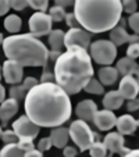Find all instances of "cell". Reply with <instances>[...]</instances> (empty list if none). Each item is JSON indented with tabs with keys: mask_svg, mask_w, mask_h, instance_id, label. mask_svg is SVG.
Here are the masks:
<instances>
[{
	"mask_svg": "<svg viewBox=\"0 0 139 157\" xmlns=\"http://www.w3.org/2000/svg\"><path fill=\"white\" fill-rule=\"evenodd\" d=\"M4 39H6V38H4V35H3V33H2V32H0V44H2V46H3V42H4Z\"/></svg>",
	"mask_w": 139,
	"mask_h": 157,
	"instance_id": "48",
	"label": "cell"
},
{
	"mask_svg": "<svg viewBox=\"0 0 139 157\" xmlns=\"http://www.w3.org/2000/svg\"><path fill=\"white\" fill-rule=\"evenodd\" d=\"M118 71L115 67H111V65H107V67H102L98 72L99 81L103 86H111L115 83V81L118 79Z\"/></svg>",
	"mask_w": 139,
	"mask_h": 157,
	"instance_id": "20",
	"label": "cell"
},
{
	"mask_svg": "<svg viewBox=\"0 0 139 157\" xmlns=\"http://www.w3.org/2000/svg\"><path fill=\"white\" fill-rule=\"evenodd\" d=\"M61 53H63V52H60V50H50V52H49V59H52V60H54V61H56V60L61 56Z\"/></svg>",
	"mask_w": 139,
	"mask_h": 157,
	"instance_id": "45",
	"label": "cell"
},
{
	"mask_svg": "<svg viewBox=\"0 0 139 157\" xmlns=\"http://www.w3.org/2000/svg\"><path fill=\"white\" fill-rule=\"evenodd\" d=\"M3 71V78L7 83L11 85H20V82L24 78V67L20 65L17 61L13 60H6L2 67Z\"/></svg>",
	"mask_w": 139,
	"mask_h": 157,
	"instance_id": "11",
	"label": "cell"
},
{
	"mask_svg": "<svg viewBox=\"0 0 139 157\" xmlns=\"http://www.w3.org/2000/svg\"><path fill=\"white\" fill-rule=\"evenodd\" d=\"M122 3V11H125L127 14H133L136 13V9H138V3H136L135 0H124L121 2Z\"/></svg>",
	"mask_w": 139,
	"mask_h": 157,
	"instance_id": "32",
	"label": "cell"
},
{
	"mask_svg": "<svg viewBox=\"0 0 139 157\" xmlns=\"http://www.w3.org/2000/svg\"><path fill=\"white\" fill-rule=\"evenodd\" d=\"M54 3H56V6H60V7H63V9H64V7L74 6L75 2H71V0H64V2H63V0H56Z\"/></svg>",
	"mask_w": 139,
	"mask_h": 157,
	"instance_id": "43",
	"label": "cell"
},
{
	"mask_svg": "<svg viewBox=\"0 0 139 157\" xmlns=\"http://www.w3.org/2000/svg\"><path fill=\"white\" fill-rule=\"evenodd\" d=\"M96 113H98V106L91 99L79 101L75 107V114L79 117V120H82L85 122H93Z\"/></svg>",
	"mask_w": 139,
	"mask_h": 157,
	"instance_id": "14",
	"label": "cell"
},
{
	"mask_svg": "<svg viewBox=\"0 0 139 157\" xmlns=\"http://www.w3.org/2000/svg\"><path fill=\"white\" fill-rule=\"evenodd\" d=\"M41 82H38V79L36 78H33V77H28V78H25V81L22 82V86L25 88V90L27 92H29L32 88H35L36 85H39Z\"/></svg>",
	"mask_w": 139,
	"mask_h": 157,
	"instance_id": "37",
	"label": "cell"
},
{
	"mask_svg": "<svg viewBox=\"0 0 139 157\" xmlns=\"http://www.w3.org/2000/svg\"><path fill=\"white\" fill-rule=\"evenodd\" d=\"M127 57L135 60L139 57V42L135 43H129V46L127 48Z\"/></svg>",
	"mask_w": 139,
	"mask_h": 157,
	"instance_id": "34",
	"label": "cell"
},
{
	"mask_svg": "<svg viewBox=\"0 0 139 157\" xmlns=\"http://www.w3.org/2000/svg\"><path fill=\"white\" fill-rule=\"evenodd\" d=\"M4 100H6V89H4V86L0 83V104L3 103Z\"/></svg>",
	"mask_w": 139,
	"mask_h": 157,
	"instance_id": "46",
	"label": "cell"
},
{
	"mask_svg": "<svg viewBox=\"0 0 139 157\" xmlns=\"http://www.w3.org/2000/svg\"><path fill=\"white\" fill-rule=\"evenodd\" d=\"M2 140H3L6 145H11V143H18V136L17 133L13 129H6L3 131V135H2Z\"/></svg>",
	"mask_w": 139,
	"mask_h": 157,
	"instance_id": "30",
	"label": "cell"
},
{
	"mask_svg": "<svg viewBox=\"0 0 139 157\" xmlns=\"http://www.w3.org/2000/svg\"><path fill=\"white\" fill-rule=\"evenodd\" d=\"M27 90H25V88L22 86V83L21 85H13L11 88H10L9 90V95L11 99H15V100H22L25 98H27Z\"/></svg>",
	"mask_w": 139,
	"mask_h": 157,
	"instance_id": "27",
	"label": "cell"
},
{
	"mask_svg": "<svg viewBox=\"0 0 139 157\" xmlns=\"http://www.w3.org/2000/svg\"><path fill=\"white\" fill-rule=\"evenodd\" d=\"M25 116L39 128H57L71 117L70 95L56 82L39 83L27 93Z\"/></svg>",
	"mask_w": 139,
	"mask_h": 157,
	"instance_id": "1",
	"label": "cell"
},
{
	"mask_svg": "<svg viewBox=\"0 0 139 157\" xmlns=\"http://www.w3.org/2000/svg\"><path fill=\"white\" fill-rule=\"evenodd\" d=\"M89 153H91V157H107L109 156L107 147L104 146L103 142H99V140H96L92 145V147L89 149Z\"/></svg>",
	"mask_w": 139,
	"mask_h": 157,
	"instance_id": "26",
	"label": "cell"
},
{
	"mask_svg": "<svg viewBox=\"0 0 139 157\" xmlns=\"http://www.w3.org/2000/svg\"><path fill=\"white\" fill-rule=\"evenodd\" d=\"M52 21L50 15L46 14V13H39L36 11L35 14L31 15L29 21H28V25H29V31L35 38H41V36H46L50 35L52 29Z\"/></svg>",
	"mask_w": 139,
	"mask_h": 157,
	"instance_id": "7",
	"label": "cell"
},
{
	"mask_svg": "<svg viewBox=\"0 0 139 157\" xmlns=\"http://www.w3.org/2000/svg\"><path fill=\"white\" fill-rule=\"evenodd\" d=\"M17 111H18V100H15V99L9 98L0 104V120H2L3 125H6L17 114Z\"/></svg>",
	"mask_w": 139,
	"mask_h": 157,
	"instance_id": "16",
	"label": "cell"
},
{
	"mask_svg": "<svg viewBox=\"0 0 139 157\" xmlns=\"http://www.w3.org/2000/svg\"><path fill=\"white\" fill-rule=\"evenodd\" d=\"M65 22H67V25L70 27V29L71 28H77L78 21H77V17H75L74 13H67V17H65Z\"/></svg>",
	"mask_w": 139,
	"mask_h": 157,
	"instance_id": "38",
	"label": "cell"
},
{
	"mask_svg": "<svg viewBox=\"0 0 139 157\" xmlns=\"http://www.w3.org/2000/svg\"><path fill=\"white\" fill-rule=\"evenodd\" d=\"M53 79H54V74L50 71V70H44L43 71V74H42V78H41V82L42 83H44V82H53Z\"/></svg>",
	"mask_w": 139,
	"mask_h": 157,
	"instance_id": "39",
	"label": "cell"
},
{
	"mask_svg": "<svg viewBox=\"0 0 139 157\" xmlns=\"http://www.w3.org/2000/svg\"><path fill=\"white\" fill-rule=\"evenodd\" d=\"M74 14L78 24L89 33L107 32L120 24L122 3L120 0H75Z\"/></svg>",
	"mask_w": 139,
	"mask_h": 157,
	"instance_id": "3",
	"label": "cell"
},
{
	"mask_svg": "<svg viewBox=\"0 0 139 157\" xmlns=\"http://www.w3.org/2000/svg\"><path fill=\"white\" fill-rule=\"evenodd\" d=\"M127 109L129 110V111H136V110H139V96L136 99H133V100L128 101Z\"/></svg>",
	"mask_w": 139,
	"mask_h": 157,
	"instance_id": "42",
	"label": "cell"
},
{
	"mask_svg": "<svg viewBox=\"0 0 139 157\" xmlns=\"http://www.w3.org/2000/svg\"><path fill=\"white\" fill-rule=\"evenodd\" d=\"M117 132H120L121 135H131L136 131L138 128V122L131 114H124L120 118H117Z\"/></svg>",
	"mask_w": 139,
	"mask_h": 157,
	"instance_id": "17",
	"label": "cell"
},
{
	"mask_svg": "<svg viewBox=\"0 0 139 157\" xmlns=\"http://www.w3.org/2000/svg\"><path fill=\"white\" fill-rule=\"evenodd\" d=\"M110 40H111L115 46H121V44L127 43V42H129V43L139 42V36L138 35H129V33L125 31V28L117 25L114 29L110 31Z\"/></svg>",
	"mask_w": 139,
	"mask_h": 157,
	"instance_id": "15",
	"label": "cell"
},
{
	"mask_svg": "<svg viewBox=\"0 0 139 157\" xmlns=\"http://www.w3.org/2000/svg\"><path fill=\"white\" fill-rule=\"evenodd\" d=\"M10 7L15 11H21V10L27 9L29 6V0H10Z\"/></svg>",
	"mask_w": 139,
	"mask_h": 157,
	"instance_id": "33",
	"label": "cell"
},
{
	"mask_svg": "<svg viewBox=\"0 0 139 157\" xmlns=\"http://www.w3.org/2000/svg\"><path fill=\"white\" fill-rule=\"evenodd\" d=\"M2 75H3V71H2V67H0V78H2Z\"/></svg>",
	"mask_w": 139,
	"mask_h": 157,
	"instance_id": "51",
	"label": "cell"
},
{
	"mask_svg": "<svg viewBox=\"0 0 139 157\" xmlns=\"http://www.w3.org/2000/svg\"><path fill=\"white\" fill-rule=\"evenodd\" d=\"M125 99L121 96V93L118 90H110L106 95L103 96V107L106 110H110V111H114V110H118L120 107L122 106Z\"/></svg>",
	"mask_w": 139,
	"mask_h": 157,
	"instance_id": "19",
	"label": "cell"
},
{
	"mask_svg": "<svg viewBox=\"0 0 139 157\" xmlns=\"http://www.w3.org/2000/svg\"><path fill=\"white\" fill-rule=\"evenodd\" d=\"M53 146V142H52V138L49 136V138H43V139H41L38 142V145H36V149H38L39 151H46V150H49V149Z\"/></svg>",
	"mask_w": 139,
	"mask_h": 157,
	"instance_id": "35",
	"label": "cell"
},
{
	"mask_svg": "<svg viewBox=\"0 0 139 157\" xmlns=\"http://www.w3.org/2000/svg\"><path fill=\"white\" fill-rule=\"evenodd\" d=\"M124 157H139V149H135V150H129Z\"/></svg>",
	"mask_w": 139,
	"mask_h": 157,
	"instance_id": "47",
	"label": "cell"
},
{
	"mask_svg": "<svg viewBox=\"0 0 139 157\" xmlns=\"http://www.w3.org/2000/svg\"><path fill=\"white\" fill-rule=\"evenodd\" d=\"M24 157H43V153H42V151H39L38 149H35V150L27 151Z\"/></svg>",
	"mask_w": 139,
	"mask_h": 157,
	"instance_id": "44",
	"label": "cell"
},
{
	"mask_svg": "<svg viewBox=\"0 0 139 157\" xmlns=\"http://www.w3.org/2000/svg\"><path fill=\"white\" fill-rule=\"evenodd\" d=\"M136 122H138V127H139V118H138V120H136Z\"/></svg>",
	"mask_w": 139,
	"mask_h": 157,
	"instance_id": "52",
	"label": "cell"
},
{
	"mask_svg": "<svg viewBox=\"0 0 139 157\" xmlns=\"http://www.w3.org/2000/svg\"><path fill=\"white\" fill-rule=\"evenodd\" d=\"M13 131L17 133L18 139H35L39 133V127L35 125L27 116H21L13 122Z\"/></svg>",
	"mask_w": 139,
	"mask_h": 157,
	"instance_id": "9",
	"label": "cell"
},
{
	"mask_svg": "<svg viewBox=\"0 0 139 157\" xmlns=\"http://www.w3.org/2000/svg\"><path fill=\"white\" fill-rule=\"evenodd\" d=\"M104 146L107 147L109 157H111L114 153L121 154L122 157L129 151V149L125 147V139L120 132H109L103 139Z\"/></svg>",
	"mask_w": 139,
	"mask_h": 157,
	"instance_id": "10",
	"label": "cell"
},
{
	"mask_svg": "<svg viewBox=\"0 0 139 157\" xmlns=\"http://www.w3.org/2000/svg\"><path fill=\"white\" fill-rule=\"evenodd\" d=\"M49 15H50L52 21H54V22H60V21L65 20L67 13H65V10L63 9V7L56 6V4H54L53 7H50V9H49Z\"/></svg>",
	"mask_w": 139,
	"mask_h": 157,
	"instance_id": "28",
	"label": "cell"
},
{
	"mask_svg": "<svg viewBox=\"0 0 139 157\" xmlns=\"http://www.w3.org/2000/svg\"><path fill=\"white\" fill-rule=\"evenodd\" d=\"M10 9L11 7H10L9 0H0V15H6Z\"/></svg>",
	"mask_w": 139,
	"mask_h": 157,
	"instance_id": "41",
	"label": "cell"
},
{
	"mask_svg": "<svg viewBox=\"0 0 139 157\" xmlns=\"http://www.w3.org/2000/svg\"><path fill=\"white\" fill-rule=\"evenodd\" d=\"M64 40H65V33L61 29H53L49 35V44H50L52 50H60L64 46Z\"/></svg>",
	"mask_w": 139,
	"mask_h": 157,
	"instance_id": "22",
	"label": "cell"
},
{
	"mask_svg": "<svg viewBox=\"0 0 139 157\" xmlns=\"http://www.w3.org/2000/svg\"><path fill=\"white\" fill-rule=\"evenodd\" d=\"M138 63L135 60L129 59V57H122L117 61L115 68L118 71V74H121L122 77H128V75H135L136 70H138Z\"/></svg>",
	"mask_w": 139,
	"mask_h": 157,
	"instance_id": "21",
	"label": "cell"
},
{
	"mask_svg": "<svg viewBox=\"0 0 139 157\" xmlns=\"http://www.w3.org/2000/svg\"><path fill=\"white\" fill-rule=\"evenodd\" d=\"M63 154L64 157H75L78 154V150L75 149V146H65L63 149Z\"/></svg>",
	"mask_w": 139,
	"mask_h": 157,
	"instance_id": "40",
	"label": "cell"
},
{
	"mask_svg": "<svg viewBox=\"0 0 139 157\" xmlns=\"http://www.w3.org/2000/svg\"><path fill=\"white\" fill-rule=\"evenodd\" d=\"M89 54H91V59L95 63L107 67V65L113 64L115 57H117V46L111 40L99 39V40L93 42L91 44Z\"/></svg>",
	"mask_w": 139,
	"mask_h": 157,
	"instance_id": "6",
	"label": "cell"
},
{
	"mask_svg": "<svg viewBox=\"0 0 139 157\" xmlns=\"http://www.w3.org/2000/svg\"><path fill=\"white\" fill-rule=\"evenodd\" d=\"M3 52L9 60L22 67H46L49 61L48 48L31 32L7 36L3 42Z\"/></svg>",
	"mask_w": 139,
	"mask_h": 157,
	"instance_id": "4",
	"label": "cell"
},
{
	"mask_svg": "<svg viewBox=\"0 0 139 157\" xmlns=\"http://www.w3.org/2000/svg\"><path fill=\"white\" fill-rule=\"evenodd\" d=\"M50 138H52V142H53L54 147L64 149L67 146L68 140H70V131L65 127L53 128L50 132Z\"/></svg>",
	"mask_w": 139,
	"mask_h": 157,
	"instance_id": "18",
	"label": "cell"
},
{
	"mask_svg": "<svg viewBox=\"0 0 139 157\" xmlns=\"http://www.w3.org/2000/svg\"><path fill=\"white\" fill-rule=\"evenodd\" d=\"M128 27H131V29L135 32V35H138L139 33V13H133V14H131L129 17H128Z\"/></svg>",
	"mask_w": 139,
	"mask_h": 157,
	"instance_id": "31",
	"label": "cell"
},
{
	"mask_svg": "<svg viewBox=\"0 0 139 157\" xmlns=\"http://www.w3.org/2000/svg\"><path fill=\"white\" fill-rule=\"evenodd\" d=\"M22 27V20L18 17L17 14H10L4 18V28L9 31L10 33H17Z\"/></svg>",
	"mask_w": 139,
	"mask_h": 157,
	"instance_id": "23",
	"label": "cell"
},
{
	"mask_svg": "<svg viewBox=\"0 0 139 157\" xmlns=\"http://www.w3.org/2000/svg\"><path fill=\"white\" fill-rule=\"evenodd\" d=\"M54 81L68 95H77L93 78L95 70L86 49H68L54 61Z\"/></svg>",
	"mask_w": 139,
	"mask_h": 157,
	"instance_id": "2",
	"label": "cell"
},
{
	"mask_svg": "<svg viewBox=\"0 0 139 157\" xmlns=\"http://www.w3.org/2000/svg\"><path fill=\"white\" fill-rule=\"evenodd\" d=\"M118 92L125 100L131 101L139 96V82L133 75H128V77H122L120 81Z\"/></svg>",
	"mask_w": 139,
	"mask_h": 157,
	"instance_id": "12",
	"label": "cell"
},
{
	"mask_svg": "<svg viewBox=\"0 0 139 157\" xmlns=\"http://www.w3.org/2000/svg\"><path fill=\"white\" fill-rule=\"evenodd\" d=\"M2 135H3V129H2V125H0V139H2Z\"/></svg>",
	"mask_w": 139,
	"mask_h": 157,
	"instance_id": "50",
	"label": "cell"
},
{
	"mask_svg": "<svg viewBox=\"0 0 139 157\" xmlns=\"http://www.w3.org/2000/svg\"><path fill=\"white\" fill-rule=\"evenodd\" d=\"M85 92L88 93H92V95H103L104 93V86L100 83V81L96 79V78H92L91 81H89V83L85 86V89H83Z\"/></svg>",
	"mask_w": 139,
	"mask_h": 157,
	"instance_id": "25",
	"label": "cell"
},
{
	"mask_svg": "<svg viewBox=\"0 0 139 157\" xmlns=\"http://www.w3.org/2000/svg\"><path fill=\"white\" fill-rule=\"evenodd\" d=\"M68 131H70V139L75 143L77 147H79V151L89 150L92 145L96 142V138L99 136L98 133L91 129L88 122L82 121V120L72 121Z\"/></svg>",
	"mask_w": 139,
	"mask_h": 157,
	"instance_id": "5",
	"label": "cell"
},
{
	"mask_svg": "<svg viewBox=\"0 0 139 157\" xmlns=\"http://www.w3.org/2000/svg\"><path fill=\"white\" fill-rule=\"evenodd\" d=\"M93 124L100 131H110L117 124V117L110 110H98V113L95 114V118H93Z\"/></svg>",
	"mask_w": 139,
	"mask_h": 157,
	"instance_id": "13",
	"label": "cell"
},
{
	"mask_svg": "<svg viewBox=\"0 0 139 157\" xmlns=\"http://www.w3.org/2000/svg\"><path fill=\"white\" fill-rule=\"evenodd\" d=\"M133 77H135L136 79H138V82H139V67H138V70H136V72H135V75H133Z\"/></svg>",
	"mask_w": 139,
	"mask_h": 157,
	"instance_id": "49",
	"label": "cell"
},
{
	"mask_svg": "<svg viewBox=\"0 0 139 157\" xmlns=\"http://www.w3.org/2000/svg\"><path fill=\"white\" fill-rule=\"evenodd\" d=\"M25 151L17 145V143H11V145H4L0 150V157H24Z\"/></svg>",
	"mask_w": 139,
	"mask_h": 157,
	"instance_id": "24",
	"label": "cell"
},
{
	"mask_svg": "<svg viewBox=\"0 0 139 157\" xmlns=\"http://www.w3.org/2000/svg\"><path fill=\"white\" fill-rule=\"evenodd\" d=\"M29 6L39 13H44L46 10L50 9L48 0H29Z\"/></svg>",
	"mask_w": 139,
	"mask_h": 157,
	"instance_id": "29",
	"label": "cell"
},
{
	"mask_svg": "<svg viewBox=\"0 0 139 157\" xmlns=\"http://www.w3.org/2000/svg\"><path fill=\"white\" fill-rule=\"evenodd\" d=\"M92 33L85 31L83 28H71V29L65 32V40L64 46L68 49H88L92 44Z\"/></svg>",
	"mask_w": 139,
	"mask_h": 157,
	"instance_id": "8",
	"label": "cell"
},
{
	"mask_svg": "<svg viewBox=\"0 0 139 157\" xmlns=\"http://www.w3.org/2000/svg\"><path fill=\"white\" fill-rule=\"evenodd\" d=\"M18 146H20L22 150L27 153V151H31V150H35L36 146L33 145V140L32 139H20L17 143Z\"/></svg>",
	"mask_w": 139,
	"mask_h": 157,
	"instance_id": "36",
	"label": "cell"
}]
</instances>
